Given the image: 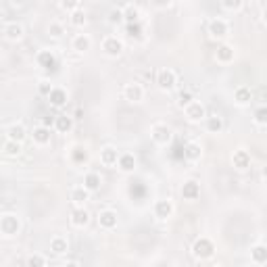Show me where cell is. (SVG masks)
Instances as JSON below:
<instances>
[{"instance_id": "1", "label": "cell", "mask_w": 267, "mask_h": 267, "mask_svg": "<svg viewBox=\"0 0 267 267\" xmlns=\"http://www.w3.org/2000/svg\"><path fill=\"white\" fill-rule=\"evenodd\" d=\"M192 255L201 261H207V259H211L215 255V244L211 238H207V236H201L194 240L192 244Z\"/></svg>"}, {"instance_id": "2", "label": "cell", "mask_w": 267, "mask_h": 267, "mask_svg": "<svg viewBox=\"0 0 267 267\" xmlns=\"http://www.w3.org/2000/svg\"><path fill=\"white\" fill-rule=\"evenodd\" d=\"M21 232V219H19L15 213H5L0 215V234L5 236H17Z\"/></svg>"}, {"instance_id": "3", "label": "cell", "mask_w": 267, "mask_h": 267, "mask_svg": "<svg viewBox=\"0 0 267 267\" xmlns=\"http://www.w3.org/2000/svg\"><path fill=\"white\" fill-rule=\"evenodd\" d=\"M101 48H103V52L107 56H111V59H117V56H121V52L125 50V44H123L121 38H117V36H107L105 40H103V44H101Z\"/></svg>"}, {"instance_id": "4", "label": "cell", "mask_w": 267, "mask_h": 267, "mask_svg": "<svg viewBox=\"0 0 267 267\" xmlns=\"http://www.w3.org/2000/svg\"><path fill=\"white\" fill-rule=\"evenodd\" d=\"M150 138L159 146H167L171 142V138H174V131H171V127L167 123H155L150 127Z\"/></svg>"}, {"instance_id": "5", "label": "cell", "mask_w": 267, "mask_h": 267, "mask_svg": "<svg viewBox=\"0 0 267 267\" xmlns=\"http://www.w3.org/2000/svg\"><path fill=\"white\" fill-rule=\"evenodd\" d=\"M157 86H159V90H163V92L174 90V88L178 86V75H176V71L169 69V67L159 69V71H157Z\"/></svg>"}, {"instance_id": "6", "label": "cell", "mask_w": 267, "mask_h": 267, "mask_svg": "<svg viewBox=\"0 0 267 267\" xmlns=\"http://www.w3.org/2000/svg\"><path fill=\"white\" fill-rule=\"evenodd\" d=\"M184 117L190 123H201L207 117V107L201 101H192L188 107H184Z\"/></svg>"}, {"instance_id": "7", "label": "cell", "mask_w": 267, "mask_h": 267, "mask_svg": "<svg viewBox=\"0 0 267 267\" xmlns=\"http://www.w3.org/2000/svg\"><path fill=\"white\" fill-rule=\"evenodd\" d=\"M96 221H98V227H103V230H115L119 223V215L113 209H101L96 215Z\"/></svg>"}, {"instance_id": "8", "label": "cell", "mask_w": 267, "mask_h": 267, "mask_svg": "<svg viewBox=\"0 0 267 267\" xmlns=\"http://www.w3.org/2000/svg\"><path fill=\"white\" fill-rule=\"evenodd\" d=\"M207 29H209V36H211V38L221 40V38H225L227 34H230V23H227L225 19H221V17H215V19L209 21Z\"/></svg>"}, {"instance_id": "9", "label": "cell", "mask_w": 267, "mask_h": 267, "mask_svg": "<svg viewBox=\"0 0 267 267\" xmlns=\"http://www.w3.org/2000/svg\"><path fill=\"white\" fill-rule=\"evenodd\" d=\"M174 211H176V205L171 198H159L155 203V207H152V213H155V217L161 219V221L169 219L171 215H174Z\"/></svg>"}, {"instance_id": "10", "label": "cell", "mask_w": 267, "mask_h": 267, "mask_svg": "<svg viewBox=\"0 0 267 267\" xmlns=\"http://www.w3.org/2000/svg\"><path fill=\"white\" fill-rule=\"evenodd\" d=\"M144 86L142 84H136V82H131V84H125V88H123V96H125V101H129V103H142L144 101Z\"/></svg>"}, {"instance_id": "11", "label": "cell", "mask_w": 267, "mask_h": 267, "mask_svg": "<svg viewBox=\"0 0 267 267\" xmlns=\"http://www.w3.org/2000/svg\"><path fill=\"white\" fill-rule=\"evenodd\" d=\"M251 163H253V157H251L249 150H244V148L234 150V155H232V165H234L238 171H246V169L251 167Z\"/></svg>"}, {"instance_id": "12", "label": "cell", "mask_w": 267, "mask_h": 267, "mask_svg": "<svg viewBox=\"0 0 267 267\" xmlns=\"http://www.w3.org/2000/svg\"><path fill=\"white\" fill-rule=\"evenodd\" d=\"M215 59H217V63H221V65H230V63L236 59L234 46L227 44V42L219 44V46H217V52H215Z\"/></svg>"}, {"instance_id": "13", "label": "cell", "mask_w": 267, "mask_h": 267, "mask_svg": "<svg viewBox=\"0 0 267 267\" xmlns=\"http://www.w3.org/2000/svg\"><path fill=\"white\" fill-rule=\"evenodd\" d=\"M5 134H7V140L19 142V144H23V140L27 138V129H25L23 123H11V125L7 127Z\"/></svg>"}, {"instance_id": "14", "label": "cell", "mask_w": 267, "mask_h": 267, "mask_svg": "<svg viewBox=\"0 0 267 267\" xmlns=\"http://www.w3.org/2000/svg\"><path fill=\"white\" fill-rule=\"evenodd\" d=\"M117 159H119V150L113 146V144H107L101 148V163L105 167H115L117 165Z\"/></svg>"}, {"instance_id": "15", "label": "cell", "mask_w": 267, "mask_h": 267, "mask_svg": "<svg viewBox=\"0 0 267 267\" xmlns=\"http://www.w3.org/2000/svg\"><path fill=\"white\" fill-rule=\"evenodd\" d=\"M3 34H5V38H7L9 42H19V40L23 38L25 29H23V25H21V23L11 21V23H7V25L3 27Z\"/></svg>"}, {"instance_id": "16", "label": "cell", "mask_w": 267, "mask_h": 267, "mask_svg": "<svg viewBox=\"0 0 267 267\" xmlns=\"http://www.w3.org/2000/svg\"><path fill=\"white\" fill-rule=\"evenodd\" d=\"M117 169L121 174H131V171L136 169V155H134V152H119Z\"/></svg>"}, {"instance_id": "17", "label": "cell", "mask_w": 267, "mask_h": 267, "mask_svg": "<svg viewBox=\"0 0 267 267\" xmlns=\"http://www.w3.org/2000/svg\"><path fill=\"white\" fill-rule=\"evenodd\" d=\"M71 48L78 52V54H84L92 48V38L88 34H75L73 40H71Z\"/></svg>"}, {"instance_id": "18", "label": "cell", "mask_w": 267, "mask_h": 267, "mask_svg": "<svg viewBox=\"0 0 267 267\" xmlns=\"http://www.w3.org/2000/svg\"><path fill=\"white\" fill-rule=\"evenodd\" d=\"M90 223V213L86 207H75L71 211V225L73 227H86Z\"/></svg>"}, {"instance_id": "19", "label": "cell", "mask_w": 267, "mask_h": 267, "mask_svg": "<svg viewBox=\"0 0 267 267\" xmlns=\"http://www.w3.org/2000/svg\"><path fill=\"white\" fill-rule=\"evenodd\" d=\"M182 196L184 201H196L201 196V184L196 180H188L182 184Z\"/></svg>"}, {"instance_id": "20", "label": "cell", "mask_w": 267, "mask_h": 267, "mask_svg": "<svg viewBox=\"0 0 267 267\" xmlns=\"http://www.w3.org/2000/svg\"><path fill=\"white\" fill-rule=\"evenodd\" d=\"M50 127H46V125H38V127H34V131H31V140H34V144H38V146H46V144H50Z\"/></svg>"}, {"instance_id": "21", "label": "cell", "mask_w": 267, "mask_h": 267, "mask_svg": "<svg viewBox=\"0 0 267 267\" xmlns=\"http://www.w3.org/2000/svg\"><path fill=\"white\" fill-rule=\"evenodd\" d=\"M48 103L54 107V109H61V107H65L67 105V90L65 88H52V92L48 94Z\"/></svg>"}, {"instance_id": "22", "label": "cell", "mask_w": 267, "mask_h": 267, "mask_svg": "<svg viewBox=\"0 0 267 267\" xmlns=\"http://www.w3.org/2000/svg\"><path fill=\"white\" fill-rule=\"evenodd\" d=\"M36 61H38V65H40L42 69H54V67H56V56H54V52L48 50V48H44V50L38 52Z\"/></svg>"}, {"instance_id": "23", "label": "cell", "mask_w": 267, "mask_h": 267, "mask_svg": "<svg viewBox=\"0 0 267 267\" xmlns=\"http://www.w3.org/2000/svg\"><path fill=\"white\" fill-rule=\"evenodd\" d=\"M251 101H253V92H251L249 86H238V88L234 90V103H236L238 107L251 105Z\"/></svg>"}, {"instance_id": "24", "label": "cell", "mask_w": 267, "mask_h": 267, "mask_svg": "<svg viewBox=\"0 0 267 267\" xmlns=\"http://www.w3.org/2000/svg\"><path fill=\"white\" fill-rule=\"evenodd\" d=\"M205 127H207L209 134H221L223 127H225L223 117L217 115V113H215V115H207V117H205Z\"/></svg>"}, {"instance_id": "25", "label": "cell", "mask_w": 267, "mask_h": 267, "mask_svg": "<svg viewBox=\"0 0 267 267\" xmlns=\"http://www.w3.org/2000/svg\"><path fill=\"white\" fill-rule=\"evenodd\" d=\"M121 13H123V21L125 23H138L140 21V7L134 5V3H127L121 7Z\"/></svg>"}, {"instance_id": "26", "label": "cell", "mask_w": 267, "mask_h": 267, "mask_svg": "<svg viewBox=\"0 0 267 267\" xmlns=\"http://www.w3.org/2000/svg\"><path fill=\"white\" fill-rule=\"evenodd\" d=\"M184 157H186V161H190V163L201 161V159H203V146H201L198 142H188V144L184 146Z\"/></svg>"}, {"instance_id": "27", "label": "cell", "mask_w": 267, "mask_h": 267, "mask_svg": "<svg viewBox=\"0 0 267 267\" xmlns=\"http://www.w3.org/2000/svg\"><path fill=\"white\" fill-rule=\"evenodd\" d=\"M75 125V119L71 115H56L54 117V129L59 134H69Z\"/></svg>"}, {"instance_id": "28", "label": "cell", "mask_w": 267, "mask_h": 267, "mask_svg": "<svg viewBox=\"0 0 267 267\" xmlns=\"http://www.w3.org/2000/svg\"><path fill=\"white\" fill-rule=\"evenodd\" d=\"M101 184H103V178L96 174V171H88V174L84 176V188L88 190V192H96V190H101Z\"/></svg>"}, {"instance_id": "29", "label": "cell", "mask_w": 267, "mask_h": 267, "mask_svg": "<svg viewBox=\"0 0 267 267\" xmlns=\"http://www.w3.org/2000/svg\"><path fill=\"white\" fill-rule=\"evenodd\" d=\"M69 251V240L65 236H54L50 240V253L52 255H65Z\"/></svg>"}, {"instance_id": "30", "label": "cell", "mask_w": 267, "mask_h": 267, "mask_svg": "<svg viewBox=\"0 0 267 267\" xmlns=\"http://www.w3.org/2000/svg\"><path fill=\"white\" fill-rule=\"evenodd\" d=\"M88 201H90V192H88L84 186H78V188L71 190V203H73L75 207H84Z\"/></svg>"}, {"instance_id": "31", "label": "cell", "mask_w": 267, "mask_h": 267, "mask_svg": "<svg viewBox=\"0 0 267 267\" xmlns=\"http://www.w3.org/2000/svg\"><path fill=\"white\" fill-rule=\"evenodd\" d=\"M251 261L257 263V265H263L267 261V246L265 244L259 242V244L251 246Z\"/></svg>"}, {"instance_id": "32", "label": "cell", "mask_w": 267, "mask_h": 267, "mask_svg": "<svg viewBox=\"0 0 267 267\" xmlns=\"http://www.w3.org/2000/svg\"><path fill=\"white\" fill-rule=\"evenodd\" d=\"M88 159H90V155H88V150H86V146H73L71 148V161L75 163V165H84V163H88Z\"/></svg>"}, {"instance_id": "33", "label": "cell", "mask_w": 267, "mask_h": 267, "mask_svg": "<svg viewBox=\"0 0 267 267\" xmlns=\"http://www.w3.org/2000/svg\"><path fill=\"white\" fill-rule=\"evenodd\" d=\"M3 152L7 157H19L23 152V144H19V142H11V140H7L5 144H3Z\"/></svg>"}, {"instance_id": "34", "label": "cell", "mask_w": 267, "mask_h": 267, "mask_svg": "<svg viewBox=\"0 0 267 267\" xmlns=\"http://www.w3.org/2000/svg\"><path fill=\"white\" fill-rule=\"evenodd\" d=\"M69 23L75 25V27H84V25H86V11H84V9H78V11L69 13Z\"/></svg>"}, {"instance_id": "35", "label": "cell", "mask_w": 267, "mask_h": 267, "mask_svg": "<svg viewBox=\"0 0 267 267\" xmlns=\"http://www.w3.org/2000/svg\"><path fill=\"white\" fill-rule=\"evenodd\" d=\"M48 36L54 38V40H59V38L65 36V25H63L61 21H50V25H48Z\"/></svg>"}, {"instance_id": "36", "label": "cell", "mask_w": 267, "mask_h": 267, "mask_svg": "<svg viewBox=\"0 0 267 267\" xmlns=\"http://www.w3.org/2000/svg\"><path fill=\"white\" fill-rule=\"evenodd\" d=\"M253 119H255V123H257L259 127H265V125H267V107H265V105H261V107L255 109Z\"/></svg>"}, {"instance_id": "37", "label": "cell", "mask_w": 267, "mask_h": 267, "mask_svg": "<svg viewBox=\"0 0 267 267\" xmlns=\"http://www.w3.org/2000/svg\"><path fill=\"white\" fill-rule=\"evenodd\" d=\"M27 267H46V257L40 253H34L27 257Z\"/></svg>"}, {"instance_id": "38", "label": "cell", "mask_w": 267, "mask_h": 267, "mask_svg": "<svg viewBox=\"0 0 267 267\" xmlns=\"http://www.w3.org/2000/svg\"><path fill=\"white\" fill-rule=\"evenodd\" d=\"M59 7H61L63 11H67V13H73V11L82 9V3H80V0H61Z\"/></svg>"}, {"instance_id": "39", "label": "cell", "mask_w": 267, "mask_h": 267, "mask_svg": "<svg viewBox=\"0 0 267 267\" xmlns=\"http://www.w3.org/2000/svg\"><path fill=\"white\" fill-rule=\"evenodd\" d=\"M194 101V96H192V92H188V90H182L180 94H178V107H188L190 103Z\"/></svg>"}, {"instance_id": "40", "label": "cell", "mask_w": 267, "mask_h": 267, "mask_svg": "<svg viewBox=\"0 0 267 267\" xmlns=\"http://www.w3.org/2000/svg\"><path fill=\"white\" fill-rule=\"evenodd\" d=\"M244 7L242 0H221V9L225 11H240Z\"/></svg>"}, {"instance_id": "41", "label": "cell", "mask_w": 267, "mask_h": 267, "mask_svg": "<svg viewBox=\"0 0 267 267\" xmlns=\"http://www.w3.org/2000/svg\"><path fill=\"white\" fill-rule=\"evenodd\" d=\"M52 82L50 80H40V82H38V92H40L42 94V96H48V94L52 92Z\"/></svg>"}, {"instance_id": "42", "label": "cell", "mask_w": 267, "mask_h": 267, "mask_svg": "<svg viewBox=\"0 0 267 267\" xmlns=\"http://www.w3.org/2000/svg\"><path fill=\"white\" fill-rule=\"evenodd\" d=\"M142 23L138 21V23H127V36H131V38H142Z\"/></svg>"}, {"instance_id": "43", "label": "cell", "mask_w": 267, "mask_h": 267, "mask_svg": "<svg viewBox=\"0 0 267 267\" xmlns=\"http://www.w3.org/2000/svg\"><path fill=\"white\" fill-rule=\"evenodd\" d=\"M109 21H111V23H121V21H123L121 7H119V9H113V11L109 13Z\"/></svg>"}, {"instance_id": "44", "label": "cell", "mask_w": 267, "mask_h": 267, "mask_svg": "<svg viewBox=\"0 0 267 267\" xmlns=\"http://www.w3.org/2000/svg\"><path fill=\"white\" fill-rule=\"evenodd\" d=\"M63 267H82V265H80L78 261H67V263H65Z\"/></svg>"}, {"instance_id": "45", "label": "cell", "mask_w": 267, "mask_h": 267, "mask_svg": "<svg viewBox=\"0 0 267 267\" xmlns=\"http://www.w3.org/2000/svg\"><path fill=\"white\" fill-rule=\"evenodd\" d=\"M0 29H3V21H0Z\"/></svg>"}]
</instances>
